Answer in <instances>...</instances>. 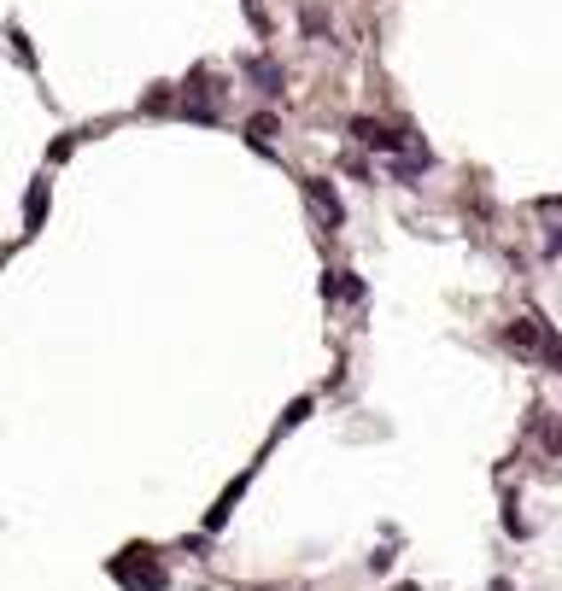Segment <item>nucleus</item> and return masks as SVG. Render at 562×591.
<instances>
[{"instance_id":"nucleus-1","label":"nucleus","mask_w":562,"mask_h":591,"mask_svg":"<svg viewBox=\"0 0 562 591\" xmlns=\"http://www.w3.org/2000/svg\"><path fill=\"white\" fill-rule=\"evenodd\" d=\"M106 574H112L124 591H165L170 586L165 556H153V545H124L112 563H106Z\"/></svg>"},{"instance_id":"nucleus-2","label":"nucleus","mask_w":562,"mask_h":591,"mask_svg":"<svg viewBox=\"0 0 562 591\" xmlns=\"http://www.w3.org/2000/svg\"><path fill=\"white\" fill-rule=\"evenodd\" d=\"M504 346L516 357H527V363H550V352H557V334H550L545 316H516V323L504 328Z\"/></svg>"},{"instance_id":"nucleus-3","label":"nucleus","mask_w":562,"mask_h":591,"mask_svg":"<svg viewBox=\"0 0 562 591\" xmlns=\"http://www.w3.org/2000/svg\"><path fill=\"white\" fill-rule=\"evenodd\" d=\"M253 475H258V463L246 468V475H235V480H229V486H223V498H217V504L205 509V533H211V539H217V533H223V527H229V515H235V504H240V498H246V486H253Z\"/></svg>"},{"instance_id":"nucleus-4","label":"nucleus","mask_w":562,"mask_h":591,"mask_svg":"<svg viewBox=\"0 0 562 591\" xmlns=\"http://www.w3.org/2000/svg\"><path fill=\"white\" fill-rule=\"evenodd\" d=\"M240 71H246V83H253V88H258V94H264V100L287 94V76H281V65H276V59H269V53H253V59H246V65H240Z\"/></svg>"},{"instance_id":"nucleus-5","label":"nucleus","mask_w":562,"mask_h":591,"mask_svg":"<svg viewBox=\"0 0 562 591\" xmlns=\"http://www.w3.org/2000/svg\"><path fill=\"white\" fill-rule=\"evenodd\" d=\"M305 199L317 205L323 228H340V223H346V205H340V188H334V182H323V176H310V182H305Z\"/></svg>"},{"instance_id":"nucleus-6","label":"nucleus","mask_w":562,"mask_h":591,"mask_svg":"<svg viewBox=\"0 0 562 591\" xmlns=\"http://www.w3.org/2000/svg\"><path fill=\"white\" fill-rule=\"evenodd\" d=\"M47 205H53V182H47V176H36V182H29V194H24V235H42Z\"/></svg>"},{"instance_id":"nucleus-7","label":"nucleus","mask_w":562,"mask_h":591,"mask_svg":"<svg viewBox=\"0 0 562 591\" xmlns=\"http://www.w3.org/2000/svg\"><path fill=\"white\" fill-rule=\"evenodd\" d=\"M281 135V117L276 112H253L246 117V147H258V153H269V141Z\"/></svg>"},{"instance_id":"nucleus-8","label":"nucleus","mask_w":562,"mask_h":591,"mask_svg":"<svg viewBox=\"0 0 562 591\" xmlns=\"http://www.w3.org/2000/svg\"><path fill=\"white\" fill-rule=\"evenodd\" d=\"M346 135H351V141H364V147H381V141H387V124H375V117L357 112V117L346 124Z\"/></svg>"},{"instance_id":"nucleus-9","label":"nucleus","mask_w":562,"mask_h":591,"mask_svg":"<svg viewBox=\"0 0 562 591\" xmlns=\"http://www.w3.org/2000/svg\"><path fill=\"white\" fill-rule=\"evenodd\" d=\"M527 427H534V434L545 439V451H562V422H550L545 410H534V422H527Z\"/></svg>"},{"instance_id":"nucleus-10","label":"nucleus","mask_w":562,"mask_h":591,"mask_svg":"<svg viewBox=\"0 0 562 591\" xmlns=\"http://www.w3.org/2000/svg\"><path fill=\"white\" fill-rule=\"evenodd\" d=\"M182 117H188V124H217V100H188Z\"/></svg>"},{"instance_id":"nucleus-11","label":"nucleus","mask_w":562,"mask_h":591,"mask_svg":"<svg viewBox=\"0 0 562 591\" xmlns=\"http://www.w3.org/2000/svg\"><path fill=\"white\" fill-rule=\"evenodd\" d=\"M340 299H346V305H364V299H369V287L357 282L351 269H340Z\"/></svg>"},{"instance_id":"nucleus-12","label":"nucleus","mask_w":562,"mask_h":591,"mask_svg":"<svg viewBox=\"0 0 562 591\" xmlns=\"http://www.w3.org/2000/svg\"><path fill=\"white\" fill-rule=\"evenodd\" d=\"M310 410H317V404H310V398H293V404L281 410V427H276V434H287V427H299V422H305V416H310Z\"/></svg>"},{"instance_id":"nucleus-13","label":"nucleus","mask_w":562,"mask_h":591,"mask_svg":"<svg viewBox=\"0 0 562 591\" xmlns=\"http://www.w3.org/2000/svg\"><path fill=\"white\" fill-rule=\"evenodd\" d=\"M504 533H510V539H527V521H521L516 498H504Z\"/></svg>"},{"instance_id":"nucleus-14","label":"nucleus","mask_w":562,"mask_h":591,"mask_svg":"<svg viewBox=\"0 0 562 591\" xmlns=\"http://www.w3.org/2000/svg\"><path fill=\"white\" fill-rule=\"evenodd\" d=\"M170 106H176V94H170V88H153V94L140 100V112H170Z\"/></svg>"},{"instance_id":"nucleus-15","label":"nucleus","mask_w":562,"mask_h":591,"mask_svg":"<svg viewBox=\"0 0 562 591\" xmlns=\"http://www.w3.org/2000/svg\"><path fill=\"white\" fill-rule=\"evenodd\" d=\"M76 141H83V135H59V141L47 147V158H53V164H65V158L76 153Z\"/></svg>"},{"instance_id":"nucleus-16","label":"nucleus","mask_w":562,"mask_h":591,"mask_svg":"<svg viewBox=\"0 0 562 591\" xmlns=\"http://www.w3.org/2000/svg\"><path fill=\"white\" fill-rule=\"evenodd\" d=\"M12 53L24 59V71H36V47H29V36H24V29H12Z\"/></svg>"},{"instance_id":"nucleus-17","label":"nucleus","mask_w":562,"mask_h":591,"mask_svg":"<svg viewBox=\"0 0 562 591\" xmlns=\"http://www.w3.org/2000/svg\"><path fill=\"white\" fill-rule=\"evenodd\" d=\"M299 24H305V29H310V36H323V29H328V12H323V6H310V12H305V18H299Z\"/></svg>"},{"instance_id":"nucleus-18","label":"nucleus","mask_w":562,"mask_h":591,"mask_svg":"<svg viewBox=\"0 0 562 591\" xmlns=\"http://www.w3.org/2000/svg\"><path fill=\"white\" fill-rule=\"evenodd\" d=\"M562 252V228H550V235H545V258H557Z\"/></svg>"},{"instance_id":"nucleus-19","label":"nucleus","mask_w":562,"mask_h":591,"mask_svg":"<svg viewBox=\"0 0 562 591\" xmlns=\"http://www.w3.org/2000/svg\"><path fill=\"white\" fill-rule=\"evenodd\" d=\"M393 591H422V586H410V579H405V586H393Z\"/></svg>"},{"instance_id":"nucleus-20","label":"nucleus","mask_w":562,"mask_h":591,"mask_svg":"<svg viewBox=\"0 0 562 591\" xmlns=\"http://www.w3.org/2000/svg\"><path fill=\"white\" fill-rule=\"evenodd\" d=\"M0 264H6V252H0Z\"/></svg>"}]
</instances>
